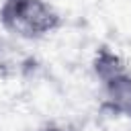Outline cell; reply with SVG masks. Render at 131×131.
Wrapping results in <instances>:
<instances>
[{
    "label": "cell",
    "mask_w": 131,
    "mask_h": 131,
    "mask_svg": "<svg viewBox=\"0 0 131 131\" xmlns=\"http://www.w3.org/2000/svg\"><path fill=\"white\" fill-rule=\"evenodd\" d=\"M39 131H76V129H72V127H66V125H45L43 129H39Z\"/></svg>",
    "instance_id": "cell-3"
},
{
    "label": "cell",
    "mask_w": 131,
    "mask_h": 131,
    "mask_svg": "<svg viewBox=\"0 0 131 131\" xmlns=\"http://www.w3.org/2000/svg\"><path fill=\"white\" fill-rule=\"evenodd\" d=\"M0 25L18 39H43L63 25L61 14L47 0H2Z\"/></svg>",
    "instance_id": "cell-1"
},
{
    "label": "cell",
    "mask_w": 131,
    "mask_h": 131,
    "mask_svg": "<svg viewBox=\"0 0 131 131\" xmlns=\"http://www.w3.org/2000/svg\"><path fill=\"white\" fill-rule=\"evenodd\" d=\"M94 76L102 90V104L113 115H127L131 106V70L108 47H100L92 59Z\"/></svg>",
    "instance_id": "cell-2"
},
{
    "label": "cell",
    "mask_w": 131,
    "mask_h": 131,
    "mask_svg": "<svg viewBox=\"0 0 131 131\" xmlns=\"http://www.w3.org/2000/svg\"><path fill=\"white\" fill-rule=\"evenodd\" d=\"M127 117H131V106H129V113H127Z\"/></svg>",
    "instance_id": "cell-4"
}]
</instances>
